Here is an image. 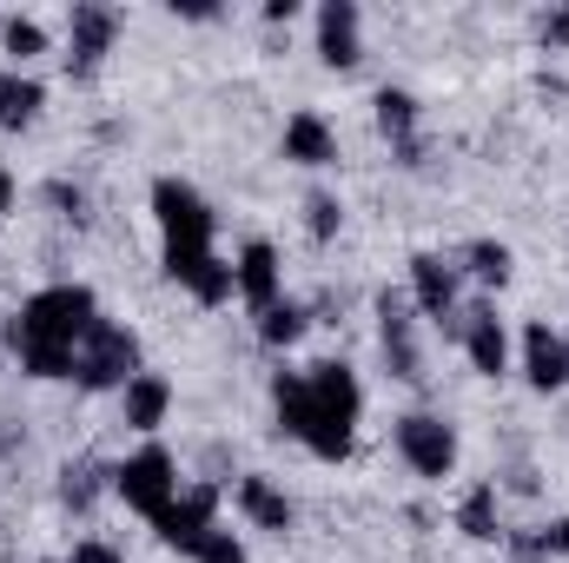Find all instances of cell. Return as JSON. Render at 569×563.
Here are the masks:
<instances>
[{
	"label": "cell",
	"mask_w": 569,
	"mask_h": 563,
	"mask_svg": "<svg viewBox=\"0 0 569 563\" xmlns=\"http://www.w3.org/2000/svg\"><path fill=\"white\" fill-rule=\"evenodd\" d=\"M93 318H100V305L87 285H47L20 305V318L7 332H13V352L33 378H73V352L93 332Z\"/></svg>",
	"instance_id": "obj_1"
},
{
	"label": "cell",
	"mask_w": 569,
	"mask_h": 563,
	"mask_svg": "<svg viewBox=\"0 0 569 563\" xmlns=\"http://www.w3.org/2000/svg\"><path fill=\"white\" fill-rule=\"evenodd\" d=\"M279 418L298 444H311L318 457H345L351 451V424H358V378L345 365H311V372H279Z\"/></svg>",
	"instance_id": "obj_2"
},
{
	"label": "cell",
	"mask_w": 569,
	"mask_h": 563,
	"mask_svg": "<svg viewBox=\"0 0 569 563\" xmlns=\"http://www.w3.org/2000/svg\"><path fill=\"white\" fill-rule=\"evenodd\" d=\"M73 378H80L87 392H107V385L140 378V338H133L127 325H113V318H93V332H87L80 352H73Z\"/></svg>",
	"instance_id": "obj_3"
},
{
	"label": "cell",
	"mask_w": 569,
	"mask_h": 563,
	"mask_svg": "<svg viewBox=\"0 0 569 563\" xmlns=\"http://www.w3.org/2000/svg\"><path fill=\"white\" fill-rule=\"evenodd\" d=\"M152 206H159V226H166V253H212V213L206 199L186 186V179H159L152 186Z\"/></svg>",
	"instance_id": "obj_4"
},
{
	"label": "cell",
	"mask_w": 569,
	"mask_h": 563,
	"mask_svg": "<svg viewBox=\"0 0 569 563\" xmlns=\"http://www.w3.org/2000/svg\"><path fill=\"white\" fill-rule=\"evenodd\" d=\"M113 491L133 504V511H146V517H159L172 497H179V471H172V457L159 451V444H146V451H133L120 471H113Z\"/></svg>",
	"instance_id": "obj_5"
},
{
	"label": "cell",
	"mask_w": 569,
	"mask_h": 563,
	"mask_svg": "<svg viewBox=\"0 0 569 563\" xmlns=\"http://www.w3.org/2000/svg\"><path fill=\"white\" fill-rule=\"evenodd\" d=\"M398 451H405V464H411L418 477H450V471H457V431L443 418H430V412L398 418Z\"/></svg>",
	"instance_id": "obj_6"
},
{
	"label": "cell",
	"mask_w": 569,
	"mask_h": 563,
	"mask_svg": "<svg viewBox=\"0 0 569 563\" xmlns=\"http://www.w3.org/2000/svg\"><path fill=\"white\" fill-rule=\"evenodd\" d=\"M113 33H120V13L100 7V0H80V7L67 13V67H73V80H87V73L107 60Z\"/></svg>",
	"instance_id": "obj_7"
},
{
	"label": "cell",
	"mask_w": 569,
	"mask_h": 563,
	"mask_svg": "<svg viewBox=\"0 0 569 563\" xmlns=\"http://www.w3.org/2000/svg\"><path fill=\"white\" fill-rule=\"evenodd\" d=\"M378 338H385L391 378L418 385V378H425V352H418V325H411V298H405V292H385V298H378Z\"/></svg>",
	"instance_id": "obj_8"
},
{
	"label": "cell",
	"mask_w": 569,
	"mask_h": 563,
	"mask_svg": "<svg viewBox=\"0 0 569 563\" xmlns=\"http://www.w3.org/2000/svg\"><path fill=\"white\" fill-rule=\"evenodd\" d=\"M443 332H450V338H463V352H470V365H477L483 378H503V372H510V332H503V318H497L490 305L457 312Z\"/></svg>",
	"instance_id": "obj_9"
},
{
	"label": "cell",
	"mask_w": 569,
	"mask_h": 563,
	"mask_svg": "<svg viewBox=\"0 0 569 563\" xmlns=\"http://www.w3.org/2000/svg\"><path fill=\"white\" fill-rule=\"evenodd\" d=\"M152 524H159V537H166V544H179V551L192 557V551L206 544V531L219 524V491H212V484H192V491H179Z\"/></svg>",
	"instance_id": "obj_10"
},
{
	"label": "cell",
	"mask_w": 569,
	"mask_h": 563,
	"mask_svg": "<svg viewBox=\"0 0 569 563\" xmlns=\"http://www.w3.org/2000/svg\"><path fill=\"white\" fill-rule=\"evenodd\" d=\"M358 27H365V13L351 0H325L318 7V53H325V67H358L365 60Z\"/></svg>",
	"instance_id": "obj_11"
},
{
	"label": "cell",
	"mask_w": 569,
	"mask_h": 563,
	"mask_svg": "<svg viewBox=\"0 0 569 563\" xmlns=\"http://www.w3.org/2000/svg\"><path fill=\"white\" fill-rule=\"evenodd\" d=\"M411 298H418V312L430 318H457V266L450 259H437V253H418L411 259Z\"/></svg>",
	"instance_id": "obj_12"
},
{
	"label": "cell",
	"mask_w": 569,
	"mask_h": 563,
	"mask_svg": "<svg viewBox=\"0 0 569 563\" xmlns=\"http://www.w3.org/2000/svg\"><path fill=\"white\" fill-rule=\"evenodd\" d=\"M166 259H172V279L192 285V298H199V305H226V298L239 292L232 266H226L219 253H166Z\"/></svg>",
	"instance_id": "obj_13"
},
{
	"label": "cell",
	"mask_w": 569,
	"mask_h": 563,
	"mask_svg": "<svg viewBox=\"0 0 569 563\" xmlns=\"http://www.w3.org/2000/svg\"><path fill=\"white\" fill-rule=\"evenodd\" d=\"M120 412H127V431L152 437V431L166 424V412H172V385H166V378H152V372L127 378V385H120Z\"/></svg>",
	"instance_id": "obj_14"
},
{
	"label": "cell",
	"mask_w": 569,
	"mask_h": 563,
	"mask_svg": "<svg viewBox=\"0 0 569 563\" xmlns=\"http://www.w3.org/2000/svg\"><path fill=\"white\" fill-rule=\"evenodd\" d=\"M232 279H239V298L246 305H279V253L266 246V239H252L246 253H239V266H232Z\"/></svg>",
	"instance_id": "obj_15"
},
{
	"label": "cell",
	"mask_w": 569,
	"mask_h": 563,
	"mask_svg": "<svg viewBox=\"0 0 569 563\" xmlns=\"http://www.w3.org/2000/svg\"><path fill=\"white\" fill-rule=\"evenodd\" d=\"M284 159L291 166H331L338 159V140H331L325 113H291L284 120Z\"/></svg>",
	"instance_id": "obj_16"
},
{
	"label": "cell",
	"mask_w": 569,
	"mask_h": 563,
	"mask_svg": "<svg viewBox=\"0 0 569 563\" xmlns=\"http://www.w3.org/2000/svg\"><path fill=\"white\" fill-rule=\"evenodd\" d=\"M523 372H530V385H537V392H557V385H569L563 338H557L550 325H530V332H523Z\"/></svg>",
	"instance_id": "obj_17"
},
{
	"label": "cell",
	"mask_w": 569,
	"mask_h": 563,
	"mask_svg": "<svg viewBox=\"0 0 569 563\" xmlns=\"http://www.w3.org/2000/svg\"><path fill=\"white\" fill-rule=\"evenodd\" d=\"M239 511L259 524V531H291V497H284L272 477H239Z\"/></svg>",
	"instance_id": "obj_18"
},
{
	"label": "cell",
	"mask_w": 569,
	"mask_h": 563,
	"mask_svg": "<svg viewBox=\"0 0 569 563\" xmlns=\"http://www.w3.org/2000/svg\"><path fill=\"white\" fill-rule=\"evenodd\" d=\"M457 531L477 537V544L503 537V524H497V484H470V491H463V504H457Z\"/></svg>",
	"instance_id": "obj_19"
},
{
	"label": "cell",
	"mask_w": 569,
	"mask_h": 563,
	"mask_svg": "<svg viewBox=\"0 0 569 563\" xmlns=\"http://www.w3.org/2000/svg\"><path fill=\"white\" fill-rule=\"evenodd\" d=\"M40 80H27V73H0V127H33L40 120Z\"/></svg>",
	"instance_id": "obj_20"
},
{
	"label": "cell",
	"mask_w": 569,
	"mask_h": 563,
	"mask_svg": "<svg viewBox=\"0 0 569 563\" xmlns=\"http://www.w3.org/2000/svg\"><path fill=\"white\" fill-rule=\"evenodd\" d=\"M378 127H385V140L411 146L418 140V100H411L405 87H385V93H378Z\"/></svg>",
	"instance_id": "obj_21"
},
{
	"label": "cell",
	"mask_w": 569,
	"mask_h": 563,
	"mask_svg": "<svg viewBox=\"0 0 569 563\" xmlns=\"http://www.w3.org/2000/svg\"><path fill=\"white\" fill-rule=\"evenodd\" d=\"M305 325H311V312H305L298 298H279V305L259 312V338H266V345H298Z\"/></svg>",
	"instance_id": "obj_22"
},
{
	"label": "cell",
	"mask_w": 569,
	"mask_h": 563,
	"mask_svg": "<svg viewBox=\"0 0 569 563\" xmlns=\"http://www.w3.org/2000/svg\"><path fill=\"white\" fill-rule=\"evenodd\" d=\"M463 273L483 285H503L510 279V246H497V239H477V246H463Z\"/></svg>",
	"instance_id": "obj_23"
},
{
	"label": "cell",
	"mask_w": 569,
	"mask_h": 563,
	"mask_svg": "<svg viewBox=\"0 0 569 563\" xmlns=\"http://www.w3.org/2000/svg\"><path fill=\"white\" fill-rule=\"evenodd\" d=\"M510 551H517V563H543V557H563V551H569V517H557V524H543L537 537H510Z\"/></svg>",
	"instance_id": "obj_24"
},
{
	"label": "cell",
	"mask_w": 569,
	"mask_h": 563,
	"mask_svg": "<svg viewBox=\"0 0 569 563\" xmlns=\"http://www.w3.org/2000/svg\"><path fill=\"white\" fill-rule=\"evenodd\" d=\"M0 40H7V53H13V73H20V60H33V53H47V27H40L33 13H13Z\"/></svg>",
	"instance_id": "obj_25"
},
{
	"label": "cell",
	"mask_w": 569,
	"mask_h": 563,
	"mask_svg": "<svg viewBox=\"0 0 569 563\" xmlns=\"http://www.w3.org/2000/svg\"><path fill=\"white\" fill-rule=\"evenodd\" d=\"M60 497H67L73 511H93V497H100V471H93V464H67V471H60Z\"/></svg>",
	"instance_id": "obj_26"
},
{
	"label": "cell",
	"mask_w": 569,
	"mask_h": 563,
	"mask_svg": "<svg viewBox=\"0 0 569 563\" xmlns=\"http://www.w3.org/2000/svg\"><path fill=\"white\" fill-rule=\"evenodd\" d=\"M305 226H311V239H338V226H345V206H338L331 192H311V199H305Z\"/></svg>",
	"instance_id": "obj_27"
},
{
	"label": "cell",
	"mask_w": 569,
	"mask_h": 563,
	"mask_svg": "<svg viewBox=\"0 0 569 563\" xmlns=\"http://www.w3.org/2000/svg\"><path fill=\"white\" fill-rule=\"evenodd\" d=\"M192 563H246V544H239L226 524H212V531H206V544L192 551Z\"/></svg>",
	"instance_id": "obj_28"
},
{
	"label": "cell",
	"mask_w": 569,
	"mask_h": 563,
	"mask_svg": "<svg viewBox=\"0 0 569 563\" xmlns=\"http://www.w3.org/2000/svg\"><path fill=\"white\" fill-rule=\"evenodd\" d=\"M67 563H120V551H113V544H100V537H80Z\"/></svg>",
	"instance_id": "obj_29"
},
{
	"label": "cell",
	"mask_w": 569,
	"mask_h": 563,
	"mask_svg": "<svg viewBox=\"0 0 569 563\" xmlns=\"http://www.w3.org/2000/svg\"><path fill=\"white\" fill-rule=\"evenodd\" d=\"M543 40H550V47H569V7L543 13Z\"/></svg>",
	"instance_id": "obj_30"
},
{
	"label": "cell",
	"mask_w": 569,
	"mask_h": 563,
	"mask_svg": "<svg viewBox=\"0 0 569 563\" xmlns=\"http://www.w3.org/2000/svg\"><path fill=\"white\" fill-rule=\"evenodd\" d=\"M266 20H298V0H266Z\"/></svg>",
	"instance_id": "obj_31"
},
{
	"label": "cell",
	"mask_w": 569,
	"mask_h": 563,
	"mask_svg": "<svg viewBox=\"0 0 569 563\" xmlns=\"http://www.w3.org/2000/svg\"><path fill=\"white\" fill-rule=\"evenodd\" d=\"M13 206V179H7V166H0V213Z\"/></svg>",
	"instance_id": "obj_32"
},
{
	"label": "cell",
	"mask_w": 569,
	"mask_h": 563,
	"mask_svg": "<svg viewBox=\"0 0 569 563\" xmlns=\"http://www.w3.org/2000/svg\"><path fill=\"white\" fill-rule=\"evenodd\" d=\"M563 365H569V338H563Z\"/></svg>",
	"instance_id": "obj_33"
}]
</instances>
